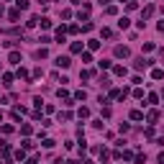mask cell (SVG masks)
Returning a JSON list of instances; mask_svg holds the SVG:
<instances>
[{"mask_svg":"<svg viewBox=\"0 0 164 164\" xmlns=\"http://www.w3.org/2000/svg\"><path fill=\"white\" fill-rule=\"evenodd\" d=\"M128 26H131V21H128V18H120L118 21V28H128Z\"/></svg>","mask_w":164,"mask_h":164,"instance_id":"cell-21","label":"cell"},{"mask_svg":"<svg viewBox=\"0 0 164 164\" xmlns=\"http://www.w3.org/2000/svg\"><path fill=\"white\" fill-rule=\"evenodd\" d=\"M69 64H72V59L69 56H56V67H62V69H67Z\"/></svg>","mask_w":164,"mask_h":164,"instance_id":"cell-2","label":"cell"},{"mask_svg":"<svg viewBox=\"0 0 164 164\" xmlns=\"http://www.w3.org/2000/svg\"><path fill=\"white\" fill-rule=\"evenodd\" d=\"M3 13H5V8H3V5H0V16H3Z\"/></svg>","mask_w":164,"mask_h":164,"instance_id":"cell-33","label":"cell"},{"mask_svg":"<svg viewBox=\"0 0 164 164\" xmlns=\"http://www.w3.org/2000/svg\"><path fill=\"white\" fill-rule=\"evenodd\" d=\"M85 97H87V92H85V90H77L74 92V100H85Z\"/></svg>","mask_w":164,"mask_h":164,"instance_id":"cell-18","label":"cell"},{"mask_svg":"<svg viewBox=\"0 0 164 164\" xmlns=\"http://www.w3.org/2000/svg\"><path fill=\"white\" fill-rule=\"evenodd\" d=\"M105 13H108V16H116L118 8H116V5H108V8H105Z\"/></svg>","mask_w":164,"mask_h":164,"instance_id":"cell-23","label":"cell"},{"mask_svg":"<svg viewBox=\"0 0 164 164\" xmlns=\"http://www.w3.org/2000/svg\"><path fill=\"white\" fill-rule=\"evenodd\" d=\"M59 120H72V113H69V110H64V113H59Z\"/></svg>","mask_w":164,"mask_h":164,"instance_id":"cell-20","label":"cell"},{"mask_svg":"<svg viewBox=\"0 0 164 164\" xmlns=\"http://www.w3.org/2000/svg\"><path fill=\"white\" fill-rule=\"evenodd\" d=\"M151 77L154 80H164V69H151Z\"/></svg>","mask_w":164,"mask_h":164,"instance_id":"cell-11","label":"cell"},{"mask_svg":"<svg viewBox=\"0 0 164 164\" xmlns=\"http://www.w3.org/2000/svg\"><path fill=\"white\" fill-rule=\"evenodd\" d=\"M131 120H144V113L141 110H131Z\"/></svg>","mask_w":164,"mask_h":164,"instance_id":"cell-12","label":"cell"},{"mask_svg":"<svg viewBox=\"0 0 164 164\" xmlns=\"http://www.w3.org/2000/svg\"><path fill=\"white\" fill-rule=\"evenodd\" d=\"M31 131H33V128H31V123H23V126H21V133H23V136H28Z\"/></svg>","mask_w":164,"mask_h":164,"instance_id":"cell-14","label":"cell"},{"mask_svg":"<svg viewBox=\"0 0 164 164\" xmlns=\"http://www.w3.org/2000/svg\"><path fill=\"white\" fill-rule=\"evenodd\" d=\"M156 162H159V164H164V151H162L159 156H156Z\"/></svg>","mask_w":164,"mask_h":164,"instance_id":"cell-30","label":"cell"},{"mask_svg":"<svg viewBox=\"0 0 164 164\" xmlns=\"http://www.w3.org/2000/svg\"><path fill=\"white\" fill-rule=\"evenodd\" d=\"M16 8L18 10H26L28 8V0H16Z\"/></svg>","mask_w":164,"mask_h":164,"instance_id":"cell-15","label":"cell"},{"mask_svg":"<svg viewBox=\"0 0 164 164\" xmlns=\"http://www.w3.org/2000/svg\"><path fill=\"white\" fill-rule=\"evenodd\" d=\"M146 120H149V123H156V120H159V110H149L146 113Z\"/></svg>","mask_w":164,"mask_h":164,"instance_id":"cell-3","label":"cell"},{"mask_svg":"<svg viewBox=\"0 0 164 164\" xmlns=\"http://www.w3.org/2000/svg\"><path fill=\"white\" fill-rule=\"evenodd\" d=\"M64 33H67V28H64V26H59V28H56V41H59V44L64 41Z\"/></svg>","mask_w":164,"mask_h":164,"instance_id":"cell-4","label":"cell"},{"mask_svg":"<svg viewBox=\"0 0 164 164\" xmlns=\"http://www.w3.org/2000/svg\"><path fill=\"white\" fill-rule=\"evenodd\" d=\"M0 120H3V113H0Z\"/></svg>","mask_w":164,"mask_h":164,"instance_id":"cell-36","label":"cell"},{"mask_svg":"<svg viewBox=\"0 0 164 164\" xmlns=\"http://www.w3.org/2000/svg\"><path fill=\"white\" fill-rule=\"evenodd\" d=\"M82 62H85V64H90V62H92V54H90V51H85V54H82Z\"/></svg>","mask_w":164,"mask_h":164,"instance_id":"cell-24","label":"cell"},{"mask_svg":"<svg viewBox=\"0 0 164 164\" xmlns=\"http://www.w3.org/2000/svg\"><path fill=\"white\" fill-rule=\"evenodd\" d=\"M3 82H5V85H13V74L5 72V74H3Z\"/></svg>","mask_w":164,"mask_h":164,"instance_id":"cell-22","label":"cell"},{"mask_svg":"<svg viewBox=\"0 0 164 164\" xmlns=\"http://www.w3.org/2000/svg\"><path fill=\"white\" fill-rule=\"evenodd\" d=\"M69 49H72V54H80V51H82V44H80V41H74Z\"/></svg>","mask_w":164,"mask_h":164,"instance_id":"cell-16","label":"cell"},{"mask_svg":"<svg viewBox=\"0 0 164 164\" xmlns=\"http://www.w3.org/2000/svg\"><path fill=\"white\" fill-rule=\"evenodd\" d=\"M110 67H113V64H110L108 59H103V62H100V69H110Z\"/></svg>","mask_w":164,"mask_h":164,"instance_id":"cell-28","label":"cell"},{"mask_svg":"<svg viewBox=\"0 0 164 164\" xmlns=\"http://www.w3.org/2000/svg\"><path fill=\"white\" fill-rule=\"evenodd\" d=\"M154 16V5H146V8H144V18H141V21H146V18H151Z\"/></svg>","mask_w":164,"mask_h":164,"instance_id":"cell-5","label":"cell"},{"mask_svg":"<svg viewBox=\"0 0 164 164\" xmlns=\"http://www.w3.org/2000/svg\"><path fill=\"white\" fill-rule=\"evenodd\" d=\"M8 18H10V21H18V18H21V10H18V8L8 10Z\"/></svg>","mask_w":164,"mask_h":164,"instance_id":"cell-6","label":"cell"},{"mask_svg":"<svg viewBox=\"0 0 164 164\" xmlns=\"http://www.w3.org/2000/svg\"><path fill=\"white\" fill-rule=\"evenodd\" d=\"M18 77H21V80H26V82H31V74H28V72H26V69H23V67H21V69H18Z\"/></svg>","mask_w":164,"mask_h":164,"instance_id":"cell-8","label":"cell"},{"mask_svg":"<svg viewBox=\"0 0 164 164\" xmlns=\"http://www.w3.org/2000/svg\"><path fill=\"white\" fill-rule=\"evenodd\" d=\"M120 3H123V0H120ZM126 3H131V0H126Z\"/></svg>","mask_w":164,"mask_h":164,"instance_id":"cell-35","label":"cell"},{"mask_svg":"<svg viewBox=\"0 0 164 164\" xmlns=\"http://www.w3.org/2000/svg\"><path fill=\"white\" fill-rule=\"evenodd\" d=\"M113 54H116L118 59H126V56H131V51H128V46H116V49H113Z\"/></svg>","mask_w":164,"mask_h":164,"instance_id":"cell-1","label":"cell"},{"mask_svg":"<svg viewBox=\"0 0 164 164\" xmlns=\"http://www.w3.org/2000/svg\"><path fill=\"white\" fill-rule=\"evenodd\" d=\"M87 46H90V51H95V49H100V41H95V39H90V41H87Z\"/></svg>","mask_w":164,"mask_h":164,"instance_id":"cell-13","label":"cell"},{"mask_svg":"<svg viewBox=\"0 0 164 164\" xmlns=\"http://www.w3.org/2000/svg\"><path fill=\"white\" fill-rule=\"evenodd\" d=\"M113 72H116L118 77H126V67H120V64H116V67H113Z\"/></svg>","mask_w":164,"mask_h":164,"instance_id":"cell-9","label":"cell"},{"mask_svg":"<svg viewBox=\"0 0 164 164\" xmlns=\"http://www.w3.org/2000/svg\"><path fill=\"white\" fill-rule=\"evenodd\" d=\"M26 164H36V156H31V159H26Z\"/></svg>","mask_w":164,"mask_h":164,"instance_id":"cell-31","label":"cell"},{"mask_svg":"<svg viewBox=\"0 0 164 164\" xmlns=\"http://www.w3.org/2000/svg\"><path fill=\"white\" fill-rule=\"evenodd\" d=\"M56 95H59V97H62V100H67V97H69V95H67V90H62V87H59V90H56Z\"/></svg>","mask_w":164,"mask_h":164,"instance_id":"cell-25","label":"cell"},{"mask_svg":"<svg viewBox=\"0 0 164 164\" xmlns=\"http://www.w3.org/2000/svg\"><path fill=\"white\" fill-rule=\"evenodd\" d=\"M82 164H95V162H92V159H85V162H82Z\"/></svg>","mask_w":164,"mask_h":164,"instance_id":"cell-32","label":"cell"},{"mask_svg":"<svg viewBox=\"0 0 164 164\" xmlns=\"http://www.w3.org/2000/svg\"><path fill=\"white\" fill-rule=\"evenodd\" d=\"M156 28H159V31L164 33V21H159V23H156Z\"/></svg>","mask_w":164,"mask_h":164,"instance_id":"cell-29","label":"cell"},{"mask_svg":"<svg viewBox=\"0 0 164 164\" xmlns=\"http://www.w3.org/2000/svg\"><path fill=\"white\" fill-rule=\"evenodd\" d=\"M8 62H13V64H21V54H18V51H10Z\"/></svg>","mask_w":164,"mask_h":164,"instance_id":"cell-7","label":"cell"},{"mask_svg":"<svg viewBox=\"0 0 164 164\" xmlns=\"http://www.w3.org/2000/svg\"><path fill=\"white\" fill-rule=\"evenodd\" d=\"M77 116H80V118H87V116H90V108H85V105H82V108L77 110Z\"/></svg>","mask_w":164,"mask_h":164,"instance_id":"cell-17","label":"cell"},{"mask_svg":"<svg viewBox=\"0 0 164 164\" xmlns=\"http://www.w3.org/2000/svg\"><path fill=\"white\" fill-rule=\"evenodd\" d=\"M80 77H82V80H90V77H95V72H92V69H82Z\"/></svg>","mask_w":164,"mask_h":164,"instance_id":"cell-10","label":"cell"},{"mask_svg":"<svg viewBox=\"0 0 164 164\" xmlns=\"http://www.w3.org/2000/svg\"><path fill=\"white\" fill-rule=\"evenodd\" d=\"M100 3H110V0H100Z\"/></svg>","mask_w":164,"mask_h":164,"instance_id":"cell-34","label":"cell"},{"mask_svg":"<svg viewBox=\"0 0 164 164\" xmlns=\"http://www.w3.org/2000/svg\"><path fill=\"white\" fill-rule=\"evenodd\" d=\"M39 23H41V28H51V21L49 18H39Z\"/></svg>","mask_w":164,"mask_h":164,"instance_id":"cell-19","label":"cell"},{"mask_svg":"<svg viewBox=\"0 0 164 164\" xmlns=\"http://www.w3.org/2000/svg\"><path fill=\"white\" fill-rule=\"evenodd\" d=\"M36 56H39V59H44V56H49V51H46V49H39Z\"/></svg>","mask_w":164,"mask_h":164,"instance_id":"cell-27","label":"cell"},{"mask_svg":"<svg viewBox=\"0 0 164 164\" xmlns=\"http://www.w3.org/2000/svg\"><path fill=\"white\" fill-rule=\"evenodd\" d=\"M120 159H133V151H120Z\"/></svg>","mask_w":164,"mask_h":164,"instance_id":"cell-26","label":"cell"}]
</instances>
